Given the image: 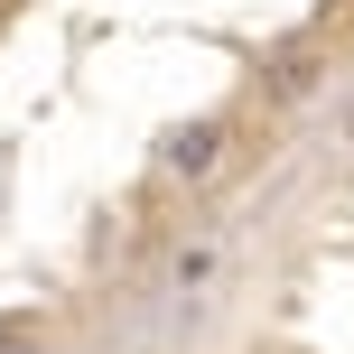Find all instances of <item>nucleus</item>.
<instances>
[{
    "label": "nucleus",
    "mask_w": 354,
    "mask_h": 354,
    "mask_svg": "<svg viewBox=\"0 0 354 354\" xmlns=\"http://www.w3.org/2000/svg\"><path fill=\"white\" fill-rule=\"evenodd\" d=\"M308 84H317V47H289L270 66V93H308Z\"/></svg>",
    "instance_id": "2"
},
{
    "label": "nucleus",
    "mask_w": 354,
    "mask_h": 354,
    "mask_svg": "<svg viewBox=\"0 0 354 354\" xmlns=\"http://www.w3.org/2000/svg\"><path fill=\"white\" fill-rule=\"evenodd\" d=\"M214 159H224V122H177L168 131V168L177 177H214Z\"/></svg>",
    "instance_id": "1"
}]
</instances>
